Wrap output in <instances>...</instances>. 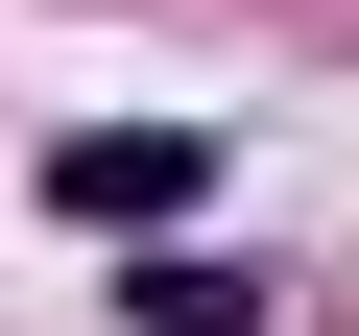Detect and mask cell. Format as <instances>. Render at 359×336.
<instances>
[{"mask_svg": "<svg viewBox=\"0 0 359 336\" xmlns=\"http://www.w3.org/2000/svg\"><path fill=\"white\" fill-rule=\"evenodd\" d=\"M120 312H144V336H264V288H240V264H144Z\"/></svg>", "mask_w": 359, "mask_h": 336, "instance_id": "2", "label": "cell"}, {"mask_svg": "<svg viewBox=\"0 0 359 336\" xmlns=\"http://www.w3.org/2000/svg\"><path fill=\"white\" fill-rule=\"evenodd\" d=\"M48 193H72V217H168V193H192V144H144V120H96V144H48Z\"/></svg>", "mask_w": 359, "mask_h": 336, "instance_id": "1", "label": "cell"}]
</instances>
